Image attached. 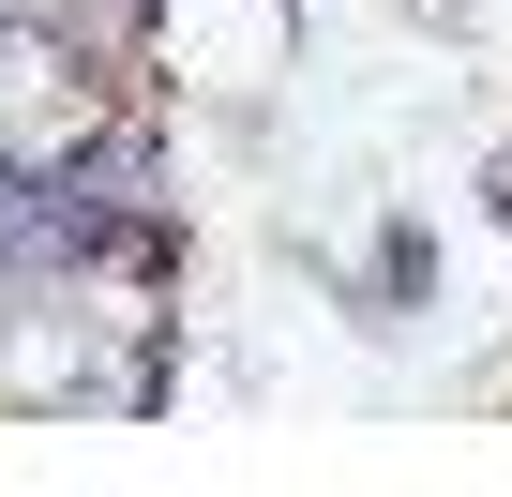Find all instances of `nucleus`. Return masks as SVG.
I'll return each mask as SVG.
<instances>
[{
	"label": "nucleus",
	"mask_w": 512,
	"mask_h": 497,
	"mask_svg": "<svg viewBox=\"0 0 512 497\" xmlns=\"http://www.w3.org/2000/svg\"><path fill=\"white\" fill-rule=\"evenodd\" d=\"M317 0H166L151 16V91L166 106H272L302 76Z\"/></svg>",
	"instance_id": "1"
},
{
	"label": "nucleus",
	"mask_w": 512,
	"mask_h": 497,
	"mask_svg": "<svg viewBox=\"0 0 512 497\" xmlns=\"http://www.w3.org/2000/svg\"><path fill=\"white\" fill-rule=\"evenodd\" d=\"M317 287H332V317L407 332V317H437V287H452V241H437V211H377V241H362V257H317Z\"/></svg>",
	"instance_id": "2"
}]
</instances>
